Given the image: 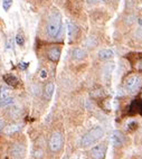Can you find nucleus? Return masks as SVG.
<instances>
[{
    "mask_svg": "<svg viewBox=\"0 0 142 159\" xmlns=\"http://www.w3.org/2000/svg\"><path fill=\"white\" fill-rule=\"evenodd\" d=\"M4 80H5V82H6L8 85H11V87H15V85H17V84H18V79L16 77V76L11 75V74L5 75L4 76Z\"/></svg>",
    "mask_w": 142,
    "mask_h": 159,
    "instance_id": "ddd939ff",
    "label": "nucleus"
},
{
    "mask_svg": "<svg viewBox=\"0 0 142 159\" xmlns=\"http://www.w3.org/2000/svg\"><path fill=\"white\" fill-rule=\"evenodd\" d=\"M62 29V16L58 11H52L47 21V34L50 37L55 38L58 36L59 31Z\"/></svg>",
    "mask_w": 142,
    "mask_h": 159,
    "instance_id": "f257e3e1",
    "label": "nucleus"
},
{
    "mask_svg": "<svg viewBox=\"0 0 142 159\" xmlns=\"http://www.w3.org/2000/svg\"><path fill=\"white\" fill-rule=\"evenodd\" d=\"M86 56V52L83 48H75L73 51V57L75 59H83Z\"/></svg>",
    "mask_w": 142,
    "mask_h": 159,
    "instance_id": "2eb2a0df",
    "label": "nucleus"
},
{
    "mask_svg": "<svg viewBox=\"0 0 142 159\" xmlns=\"http://www.w3.org/2000/svg\"><path fill=\"white\" fill-rule=\"evenodd\" d=\"M102 0H87V4L88 5H95V4H99L101 2Z\"/></svg>",
    "mask_w": 142,
    "mask_h": 159,
    "instance_id": "aec40b11",
    "label": "nucleus"
},
{
    "mask_svg": "<svg viewBox=\"0 0 142 159\" xmlns=\"http://www.w3.org/2000/svg\"><path fill=\"white\" fill-rule=\"evenodd\" d=\"M113 56H114V53H113L112 49L105 48V49H102V51L99 52V57H100L101 59H103V61L111 59Z\"/></svg>",
    "mask_w": 142,
    "mask_h": 159,
    "instance_id": "6e6552de",
    "label": "nucleus"
},
{
    "mask_svg": "<svg viewBox=\"0 0 142 159\" xmlns=\"http://www.w3.org/2000/svg\"><path fill=\"white\" fill-rule=\"evenodd\" d=\"M11 156L16 159H20L25 156V147L20 143H15L11 148Z\"/></svg>",
    "mask_w": 142,
    "mask_h": 159,
    "instance_id": "423d86ee",
    "label": "nucleus"
},
{
    "mask_svg": "<svg viewBox=\"0 0 142 159\" xmlns=\"http://www.w3.org/2000/svg\"><path fill=\"white\" fill-rule=\"evenodd\" d=\"M137 69H140V71H142V59L138 62V64H137Z\"/></svg>",
    "mask_w": 142,
    "mask_h": 159,
    "instance_id": "412c9836",
    "label": "nucleus"
},
{
    "mask_svg": "<svg viewBox=\"0 0 142 159\" xmlns=\"http://www.w3.org/2000/svg\"><path fill=\"white\" fill-rule=\"evenodd\" d=\"M106 154V146L105 145H97L91 149L90 156L92 159H104Z\"/></svg>",
    "mask_w": 142,
    "mask_h": 159,
    "instance_id": "39448f33",
    "label": "nucleus"
},
{
    "mask_svg": "<svg viewBox=\"0 0 142 159\" xmlns=\"http://www.w3.org/2000/svg\"><path fill=\"white\" fill-rule=\"evenodd\" d=\"M59 57H61V49L59 48L54 47V48H52L48 52V58L50 61H53V62H57L59 59Z\"/></svg>",
    "mask_w": 142,
    "mask_h": 159,
    "instance_id": "1a4fd4ad",
    "label": "nucleus"
},
{
    "mask_svg": "<svg viewBox=\"0 0 142 159\" xmlns=\"http://www.w3.org/2000/svg\"><path fill=\"white\" fill-rule=\"evenodd\" d=\"M104 130L101 127H95V128L91 129L90 131L83 136V138L81 140V145L83 147H88V146L93 145L100 139L103 138Z\"/></svg>",
    "mask_w": 142,
    "mask_h": 159,
    "instance_id": "f03ea898",
    "label": "nucleus"
},
{
    "mask_svg": "<svg viewBox=\"0 0 142 159\" xmlns=\"http://www.w3.org/2000/svg\"><path fill=\"white\" fill-rule=\"evenodd\" d=\"M16 43H17V45L23 46L25 44V38L23 37L21 35H17V36H16Z\"/></svg>",
    "mask_w": 142,
    "mask_h": 159,
    "instance_id": "6ab92c4d",
    "label": "nucleus"
},
{
    "mask_svg": "<svg viewBox=\"0 0 142 159\" xmlns=\"http://www.w3.org/2000/svg\"><path fill=\"white\" fill-rule=\"evenodd\" d=\"M11 5H12V0H2V8H4V10H9L11 7Z\"/></svg>",
    "mask_w": 142,
    "mask_h": 159,
    "instance_id": "a211bd4d",
    "label": "nucleus"
},
{
    "mask_svg": "<svg viewBox=\"0 0 142 159\" xmlns=\"http://www.w3.org/2000/svg\"><path fill=\"white\" fill-rule=\"evenodd\" d=\"M2 127H4V122H2V120H1V118H0V131H1V129H2Z\"/></svg>",
    "mask_w": 142,
    "mask_h": 159,
    "instance_id": "b1692460",
    "label": "nucleus"
},
{
    "mask_svg": "<svg viewBox=\"0 0 142 159\" xmlns=\"http://www.w3.org/2000/svg\"><path fill=\"white\" fill-rule=\"evenodd\" d=\"M124 142V136L122 135V132L115 130L112 135V143L114 145V147H120L123 145Z\"/></svg>",
    "mask_w": 142,
    "mask_h": 159,
    "instance_id": "0eeeda50",
    "label": "nucleus"
},
{
    "mask_svg": "<svg viewBox=\"0 0 142 159\" xmlns=\"http://www.w3.org/2000/svg\"><path fill=\"white\" fill-rule=\"evenodd\" d=\"M67 29H68V37H69V39L72 41V39L75 38L78 29H77L76 26L74 24H72V23H68V28H67Z\"/></svg>",
    "mask_w": 142,
    "mask_h": 159,
    "instance_id": "4468645a",
    "label": "nucleus"
},
{
    "mask_svg": "<svg viewBox=\"0 0 142 159\" xmlns=\"http://www.w3.org/2000/svg\"><path fill=\"white\" fill-rule=\"evenodd\" d=\"M27 66H28V63H21V66H20V67H21L23 69H26Z\"/></svg>",
    "mask_w": 142,
    "mask_h": 159,
    "instance_id": "5701e85b",
    "label": "nucleus"
},
{
    "mask_svg": "<svg viewBox=\"0 0 142 159\" xmlns=\"http://www.w3.org/2000/svg\"><path fill=\"white\" fill-rule=\"evenodd\" d=\"M11 97L10 87H8L7 85H1V87H0V100L6 99V97Z\"/></svg>",
    "mask_w": 142,
    "mask_h": 159,
    "instance_id": "9b49d317",
    "label": "nucleus"
},
{
    "mask_svg": "<svg viewBox=\"0 0 142 159\" xmlns=\"http://www.w3.org/2000/svg\"><path fill=\"white\" fill-rule=\"evenodd\" d=\"M14 103H15V99L12 97H6V99L0 100V105H2V107L10 105V104H14Z\"/></svg>",
    "mask_w": 142,
    "mask_h": 159,
    "instance_id": "dca6fc26",
    "label": "nucleus"
},
{
    "mask_svg": "<svg viewBox=\"0 0 142 159\" xmlns=\"http://www.w3.org/2000/svg\"><path fill=\"white\" fill-rule=\"evenodd\" d=\"M142 85V79L140 75H131L125 80V89L130 93H135L140 90Z\"/></svg>",
    "mask_w": 142,
    "mask_h": 159,
    "instance_id": "7ed1b4c3",
    "label": "nucleus"
},
{
    "mask_svg": "<svg viewBox=\"0 0 142 159\" xmlns=\"http://www.w3.org/2000/svg\"><path fill=\"white\" fill-rule=\"evenodd\" d=\"M53 93H54V84L48 83L45 87V92H44V97H45L46 100H50L53 97Z\"/></svg>",
    "mask_w": 142,
    "mask_h": 159,
    "instance_id": "f8f14e48",
    "label": "nucleus"
},
{
    "mask_svg": "<svg viewBox=\"0 0 142 159\" xmlns=\"http://www.w3.org/2000/svg\"><path fill=\"white\" fill-rule=\"evenodd\" d=\"M21 129V125H8L7 128H5V133L6 135H14L16 132H18L19 130Z\"/></svg>",
    "mask_w": 142,
    "mask_h": 159,
    "instance_id": "9d476101",
    "label": "nucleus"
},
{
    "mask_svg": "<svg viewBox=\"0 0 142 159\" xmlns=\"http://www.w3.org/2000/svg\"><path fill=\"white\" fill-rule=\"evenodd\" d=\"M46 76H47V74H46V71H45V69H43L42 72H40V77H43V79H45Z\"/></svg>",
    "mask_w": 142,
    "mask_h": 159,
    "instance_id": "4be33fe9",
    "label": "nucleus"
},
{
    "mask_svg": "<svg viewBox=\"0 0 142 159\" xmlns=\"http://www.w3.org/2000/svg\"><path fill=\"white\" fill-rule=\"evenodd\" d=\"M97 44V41H96V38L93 37V36H91V37H88L85 41V45L87 46V47H95Z\"/></svg>",
    "mask_w": 142,
    "mask_h": 159,
    "instance_id": "f3484780",
    "label": "nucleus"
},
{
    "mask_svg": "<svg viewBox=\"0 0 142 159\" xmlns=\"http://www.w3.org/2000/svg\"><path fill=\"white\" fill-rule=\"evenodd\" d=\"M63 143H64V139H63L62 133L54 132V133L50 136V139H49V142H48L50 151L53 152L59 151V150L63 148Z\"/></svg>",
    "mask_w": 142,
    "mask_h": 159,
    "instance_id": "20e7f679",
    "label": "nucleus"
}]
</instances>
